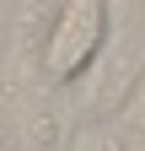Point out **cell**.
I'll return each instance as SVG.
<instances>
[{"mask_svg": "<svg viewBox=\"0 0 145 151\" xmlns=\"http://www.w3.org/2000/svg\"><path fill=\"white\" fill-rule=\"evenodd\" d=\"M113 32V0H65L38 43V76L48 86H75L102 60Z\"/></svg>", "mask_w": 145, "mask_h": 151, "instance_id": "obj_1", "label": "cell"}, {"mask_svg": "<svg viewBox=\"0 0 145 151\" xmlns=\"http://www.w3.org/2000/svg\"><path fill=\"white\" fill-rule=\"evenodd\" d=\"M0 151H6V135H0Z\"/></svg>", "mask_w": 145, "mask_h": 151, "instance_id": "obj_3", "label": "cell"}, {"mask_svg": "<svg viewBox=\"0 0 145 151\" xmlns=\"http://www.w3.org/2000/svg\"><path fill=\"white\" fill-rule=\"evenodd\" d=\"M75 151H124V146H118V140H107V135H86Z\"/></svg>", "mask_w": 145, "mask_h": 151, "instance_id": "obj_2", "label": "cell"}]
</instances>
